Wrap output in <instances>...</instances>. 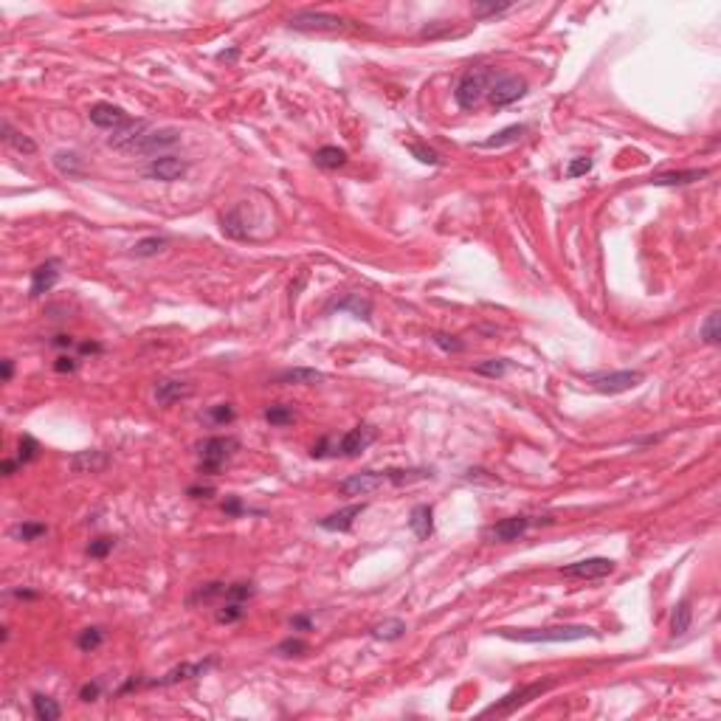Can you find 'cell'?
I'll return each mask as SVG.
<instances>
[{
    "instance_id": "cell-1",
    "label": "cell",
    "mask_w": 721,
    "mask_h": 721,
    "mask_svg": "<svg viewBox=\"0 0 721 721\" xmlns=\"http://www.w3.org/2000/svg\"><path fill=\"white\" fill-rule=\"evenodd\" d=\"M493 634H499L501 640H513V643H578V640H597L600 631L592 626H547V628H496Z\"/></svg>"
},
{
    "instance_id": "cell-2",
    "label": "cell",
    "mask_w": 721,
    "mask_h": 721,
    "mask_svg": "<svg viewBox=\"0 0 721 721\" xmlns=\"http://www.w3.org/2000/svg\"><path fill=\"white\" fill-rule=\"evenodd\" d=\"M496 76H499V73H496L493 68H487V65L468 68V71L460 76L457 88H454V99H457V105H460L463 110H477L482 102L487 99V93H490V88H493Z\"/></svg>"
},
{
    "instance_id": "cell-3",
    "label": "cell",
    "mask_w": 721,
    "mask_h": 721,
    "mask_svg": "<svg viewBox=\"0 0 721 721\" xmlns=\"http://www.w3.org/2000/svg\"><path fill=\"white\" fill-rule=\"evenodd\" d=\"M558 685V679H538V682H532V685H524V688H516V691H510L504 699H499L496 705H490V708H484V716H510V713H516L518 708H524V705H530L532 699H541L547 691H552Z\"/></svg>"
},
{
    "instance_id": "cell-4",
    "label": "cell",
    "mask_w": 721,
    "mask_h": 721,
    "mask_svg": "<svg viewBox=\"0 0 721 721\" xmlns=\"http://www.w3.org/2000/svg\"><path fill=\"white\" fill-rule=\"evenodd\" d=\"M240 448V443L234 437H206L203 443H198V454H201V474H220V468L232 460V454Z\"/></svg>"
},
{
    "instance_id": "cell-5",
    "label": "cell",
    "mask_w": 721,
    "mask_h": 721,
    "mask_svg": "<svg viewBox=\"0 0 721 721\" xmlns=\"http://www.w3.org/2000/svg\"><path fill=\"white\" fill-rule=\"evenodd\" d=\"M643 381H645V372H640V369H617V372L586 375V383L600 395H623V392L637 389Z\"/></svg>"
},
{
    "instance_id": "cell-6",
    "label": "cell",
    "mask_w": 721,
    "mask_h": 721,
    "mask_svg": "<svg viewBox=\"0 0 721 721\" xmlns=\"http://www.w3.org/2000/svg\"><path fill=\"white\" fill-rule=\"evenodd\" d=\"M524 96H527V82H524L521 76H516V73H499L496 82H493V88H490V93H487V102L499 110V107H507V105H513V102H518V99H524Z\"/></svg>"
},
{
    "instance_id": "cell-7",
    "label": "cell",
    "mask_w": 721,
    "mask_h": 721,
    "mask_svg": "<svg viewBox=\"0 0 721 721\" xmlns=\"http://www.w3.org/2000/svg\"><path fill=\"white\" fill-rule=\"evenodd\" d=\"M175 144H181V130L178 127H161V130H147L127 153L136 155H158L164 150H172Z\"/></svg>"
},
{
    "instance_id": "cell-8",
    "label": "cell",
    "mask_w": 721,
    "mask_h": 721,
    "mask_svg": "<svg viewBox=\"0 0 721 721\" xmlns=\"http://www.w3.org/2000/svg\"><path fill=\"white\" fill-rule=\"evenodd\" d=\"M350 20L338 17V14H327V11H296L287 25L293 31H338L344 28Z\"/></svg>"
},
{
    "instance_id": "cell-9",
    "label": "cell",
    "mask_w": 721,
    "mask_h": 721,
    "mask_svg": "<svg viewBox=\"0 0 721 721\" xmlns=\"http://www.w3.org/2000/svg\"><path fill=\"white\" fill-rule=\"evenodd\" d=\"M530 516H510V518H501L496 524H490L484 530V541L490 544H510V541H518L527 530H530Z\"/></svg>"
},
{
    "instance_id": "cell-10",
    "label": "cell",
    "mask_w": 721,
    "mask_h": 721,
    "mask_svg": "<svg viewBox=\"0 0 721 721\" xmlns=\"http://www.w3.org/2000/svg\"><path fill=\"white\" fill-rule=\"evenodd\" d=\"M617 569V564L612 558H583V561H575L569 566L561 569L564 578H578V580H600L606 575H612Z\"/></svg>"
},
{
    "instance_id": "cell-11",
    "label": "cell",
    "mask_w": 721,
    "mask_h": 721,
    "mask_svg": "<svg viewBox=\"0 0 721 721\" xmlns=\"http://www.w3.org/2000/svg\"><path fill=\"white\" fill-rule=\"evenodd\" d=\"M218 665V660H206V662H184V665H175L172 671H167L164 677L153 679L150 685L153 688H169V685H178V682H186V679H198V677H206L212 668Z\"/></svg>"
},
{
    "instance_id": "cell-12",
    "label": "cell",
    "mask_w": 721,
    "mask_h": 721,
    "mask_svg": "<svg viewBox=\"0 0 721 721\" xmlns=\"http://www.w3.org/2000/svg\"><path fill=\"white\" fill-rule=\"evenodd\" d=\"M88 119L96 124V127H102V130H121V127H127L133 119L121 110V107H116V105H110V102H96L90 110H88Z\"/></svg>"
},
{
    "instance_id": "cell-13",
    "label": "cell",
    "mask_w": 721,
    "mask_h": 721,
    "mask_svg": "<svg viewBox=\"0 0 721 721\" xmlns=\"http://www.w3.org/2000/svg\"><path fill=\"white\" fill-rule=\"evenodd\" d=\"M186 169H189L186 161H181V158H175V155H161V158H153V161H150V167L144 169V175L153 178V181L172 184V181H181V178L186 175Z\"/></svg>"
},
{
    "instance_id": "cell-14",
    "label": "cell",
    "mask_w": 721,
    "mask_h": 721,
    "mask_svg": "<svg viewBox=\"0 0 721 721\" xmlns=\"http://www.w3.org/2000/svg\"><path fill=\"white\" fill-rule=\"evenodd\" d=\"M372 443H375V429H372V426H355V429H350V431L338 440L335 451H338L341 457H358V454L367 451Z\"/></svg>"
},
{
    "instance_id": "cell-15",
    "label": "cell",
    "mask_w": 721,
    "mask_h": 721,
    "mask_svg": "<svg viewBox=\"0 0 721 721\" xmlns=\"http://www.w3.org/2000/svg\"><path fill=\"white\" fill-rule=\"evenodd\" d=\"M383 482H386V474H378V471L352 474V477L338 482V493H341V496H369V493L378 490Z\"/></svg>"
},
{
    "instance_id": "cell-16",
    "label": "cell",
    "mask_w": 721,
    "mask_h": 721,
    "mask_svg": "<svg viewBox=\"0 0 721 721\" xmlns=\"http://www.w3.org/2000/svg\"><path fill=\"white\" fill-rule=\"evenodd\" d=\"M56 282H59V259H45L42 265H37V268L31 270L28 296H31V299H40V296L48 293Z\"/></svg>"
},
{
    "instance_id": "cell-17",
    "label": "cell",
    "mask_w": 721,
    "mask_h": 721,
    "mask_svg": "<svg viewBox=\"0 0 721 721\" xmlns=\"http://www.w3.org/2000/svg\"><path fill=\"white\" fill-rule=\"evenodd\" d=\"M367 510V501H361V504H350V507H341V510H335V513H330L327 518H321L318 521V527L321 530H327V532H350L352 530V524H355V518H361V513Z\"/></svg>"
},
{
    "instance_id": "cell-18",
    "label": "cell",
    "mask_w": 721,
    "mask_h": 721,
    "mask_svg": "<svg viewBox=\"0 0 721 721\" xmlns=\"http://www.w3.org/2000/svg\"><path fill=\"white\" fill-rule=\"evenodd\" d=\"M155 403L158 406H172V403H178V400H184V398H189L192 395V386L186 383V381H175V378H164V381H158L155 383Z\"/></svg>"
},
{
    "instance_id": "cell-19",
    "label": "cell",
    "mask_w": 721,
    "mask_h": 721,
    "mask_svg": "<svg viewBox=\"0 0 721 721\" xmlns=\"http://www.w3.org/2000/svg\"><path fill=\"white\" fill-rule=\"evenodd\" d=\"M107 463H110V457L105 454V451H76L71 460H68V468L73 471V474H96V471H102V468H107Z\"/></svg>"
},
{
    "instance_id": "cell-20",
    "label": "cell",
    "mask_w": 721,
    "mask_h": 721,
    "mask_svg": "<svg viewBox=\"0 0 721 721\" xmlns=\"http://www.w3.org/2000/svg\"><path fill=\"white\" fill-rule=\"evenodd\" d=\"M352 313L355 318H364V321H369V316H372V304H369V299H364L361 293H347L344 299H335L333 304H327V313Z\"/></svg>"
},
{
    "instance_id": "cell-21",
    "label": "cell",
    "mask_w": 721,
    "mask_h": 721,
    "mask_svg": "<svg viewBox=\"0 0 721 721\" xmlns=\"http://www.w3.org/2000/svg\"><path fill=\"white\" fill-rule=\"evenodd\" d=\"M327 375L318 372V369H310V367H293V369H285L279 372L273 381L282 383V386H313V383H321Z\"/></svg>"
},
{
    "instance_id": "cell-22",
    "label": "cell",
    "mask_w": 721,
    "mask_h": 721,
    "mask_svg": "<svg viewBox=\"0 0 721 721\" xmlns=\"http://www.w3.org/2000/svg\"><path fill=\"white\" fill-rule=\"evenodd\" d=\"M409 527L417 535V541H429L434 535V507L431 504H417L409 513Z\"/></svg>"
},
{
    "instance_id": "cell-23",
    "label": "cell",
    "mask_w": 721,
    "mask_h": 721,
    "mask_svg": "<svg viewBox=\"0 0 721 721\" xmlns=\"http://www.w3.org/2000/svg\"><path fill=\"white\" fill-rule=\"evenodd\" d=\"M51 164H54V169H56L59 175H65V178H79V175H85V158H82L79 153H73V150H56V153L51 155Z\"/></svg>"
},
{
    "instance_id": "cell-24",
    "label": "cell",
    "mask_w": 721,
    "mask_h": 721,
    "mask_svg": "<svg viewBox=\"0 0 721 721\" xmlns=\"http://www.w3.org/2000/svg\"><path fill=\"white\" fill-rule=\"evenodd\" d=\"M524 133H527V127H524V124H510V127H504V130L493 133L490 138H484V141H479L477 147H479V150H501V147L518 144V141L524 138Z\"/></svg>"
},
{
    "instance_id": "cell-25",
    "label": "cell",
    "mask_w": 721,
    "mask_h": 721,
    "mask_svg": "<svg viewBox=\"0 0 721 721\" xmlns=\"http://www.w3.org/2000/svg\"><path fill=\"white\" fill-rule=\"evenodd\" d=\"M708 178V169H682V172H665V175H654L648 184L651 186H688Z\"/></svg>"
},
{
    "instance_id": "cell-26",
    "label": "cell",
    "mask_w": 721,
    "mask_h": 721,
    "mask_svg": "<svg viewBox=\"0 0 721 721\" xmlns=\"http://www.w3.org/2000/svg\"><path fill=\"white\" fill-rule=\"evenodd\" d=\"M0 133H3V141H6L11 150H17L20 155H34V153H37V144H34L25 133L14 130L8 119H3V121H0Z\"/></svg>"
},
{
    "instance_id": "cell-27",
    "label": "cell",
    "mask_w": 721,
    "mask_h": 721,
    "mask_svg": "<svg viewBox=\"0 0 721 721\" xmlns=\"http://www.w3.org/2000/svg\"><path fill=\"white\" fill-rule=\"evenodd\" d=\"M406 631H409V628H406V623H403L400 617H389V620H383V623H378V626L369 628V634H372L375 640H383V643H395V640H400Z\"/></svg>"
},
{
    "instance_id": "cell-28",
    "label": "cell",
    "mask_w": 721,
    "mask_h": 721,
    "mask_svg": "<svg viewBox=\"0 0 721 721\" xmlns=\"http://www.w3.org/2000/svg\"><path fill=\"white\" fill-rule=\"evenodd\" d=\"M691 620H693V606L691 600H679L674 614H671V637H685L688 628H691Z\"/></svg>"
},
{
    "instance_id": "cell-29",
    "label": "cell",
    "mask_w": 721,
    "mask_h": 721,
    "mask_svg": "<svg viewBox=\"0 0 721 721\" xmlns=\"http://www.w3.org/2000/svg\"><path fill=\"white\" fill-rule=\"evenodd\" d=\"M31 710L40 721H56L62 716V708L56 705V699L45 696V693H34L31 696Z\"/></svg>"
},
{
    "instance_id": "cell-30",
    "label": "cell",
    "mask_w": 721,
    "mask_h": 721,
    "mask_svg": "<svg viewBox=\"0 0 721 721\" xmlns=\"http://www.w3.org/2000/svg\"><path fill=\"white\" fill-rule=\"evenodd\" d=\"M313 161H316V167H321V169H338V167L347 164V153H344L341 147H321V150H316Z\"/></svg>"
},
{
    "instance_id": "cell-31",
    "label": "cell",
    "mask_w": 721,
    "mask_h": 721,
    "mask_svg": "<svg viewBox=\"0 0 721 721\" xmlns=\"http://www.w3.org/2000/svg\"><path fill=\"white\" fill-rule=\"evenodd\" d=\"M420 479H431V471H426V468H392V471H386V482H392V484H412V482Z\"/></svg>"
},
{
    "instance_id": "cell-32",
    "label": "cell",
    "mask_w": 721,
    "mask_h": 721,
    "mask_svg": "<svg viewBox=\"0 0 721 721\" xmlns=\"http://www.w3.org/2000/svg\"><path fill=\"white\" fill-rule=\"evenodd\" d=\"M102 643H105V631H102L99 626H88V628H82L79 637H76V648L85 651V654L96 651Z\"/></svg>"
},
{
    "instance_id": "cell-33",
    "label": "cell",
    "mask_w": 721,
    "mask_h": 721,
    "mask_svg": "<svg viewBox=\"0 0 721 721\" xmlns=\"http://www.w3.org/2000/svg\"><path fill=\"white\" fill-rule=\"evenodd\" d=\"M234 417H237V412L232 403H215L206 409V420L212 426H229V423H234Z\"/></svg>"
},
{
    "instance_id": "cell-34",
    "label": "cell",
    "mask_w": 721,
    "mask_h": 721,
    "mask_svg": "<svg viewBox=\"0 0 721 721\" xmlns=\"http://www.w3.org/2000/svg\"><path fill=\"white\" fill-rule=\"evenodd\" d=\"M265 420H268L270 426H290V423L296 420V412H293V406H287V403H276V406H268V409H265Z\"/></svg>"
},
{
    "instance_id": "cell-35",
    "label": "cell",
    "mask_w": 721,
    "mask_h": 721,
    "mask_svg": "<svg viewBox=\"0 0 721 721\" xmlns=\"http://www.w3.org/2000/svg\"><path fill=\"white\" fill-rule=\"evenodd\" d=\"M45 532H48V527L40 524V521H23V524L11 527V538H17V541H37Z\"/></svg>"
},
{
    "instance_id": "cell-36",
    "label": "cell",
    "mask_w": 721,
    "mask_h": 721,
    "mask_svg": "<svg viewBox=\"0 0 721 721\" xmlns=\"http://www.w3.org/2000/svg\"><path fill=\"white\" fill-rule=\"evenodd\" d=\"M510 369V361L507 358H487V361H479L474 367L477 375H484V378H504V372Z\"/></svg>"
},
{
    "instance_id": "cell-37",
    "label": "cell",
    "mask_w": 721,
    "mask_h": 721,
    "mask_svg": "<svg viewBox=\"0 0 721 721\" xmlns=\"http://www.w3.org/2000/svg\"><path fill=\"white\" fill-rule=\"evenodd\" d=\"M40 457V443L31 437V434H23L20 440H17V460L23 463V465H28V463H34Z\"/></svg>"
},
{
    "instance_id": "cell-38",
    "label": "cell",
    "mask_w": 721,
    "mask_h": 721,
    "mask_svg": "<svg viewBox=\"0 0 721 721\" xmlns=\"http://www.w3.org/2000/svg\"><path fill=\"white\" fill-rule=\"evenodd\" d=\"M167 237H144L133 245V256H155L167 248Z\"/></svg>"
},
{
    "instance_id": "cell-39",
    "label": "cell",
    "mask_w": 721,
    "mask_h": 721,
    "mask_svg": "<svg viewBox=\"0 0 721 721\" xmlns=\"http://www.w3.org/2000/svg\"><path fill=\"white\" fill-rule=\"evenodd\" d=\"M242 617H245V609H242V603H237V600H229V603L220 606L218 614H215V620L223 623V626H232V623H237Z\"/></svg>"
},
{
    "instance_id": "cell-40",
    "label": "cell",
    "mask_w": 721,
    "mask_h": 721,
    "mask_svg": "<svg viewBox=\"0 0 721 721\" xmlns=\"http://www.w3.org/2000/svg\"><path fill=\"white\" fill-rule=\"evenodd\" d=\"M699 335L705 344H719L721 341V330H719V313H710L705 318V324L699 327Z\"/></svg>"
},
{
    "instance_id": "cell-41",
    "label": "cell",
    "mask_w": 721,
    "mask_h": 721,
    "mask_svg": "<svg viewBox=\"0 0 721 721\" xmlns=\"http://www.w3.org/2000/svg\"><path fill=\"white\" fill-rule=\"evenodd\" d=\"M431 341H434V347H440L443 352H463V350H465V341L457 338V335H448V333H434Z\"/></svg>"
},
{
    "instance_id": "cell-42",
    "label": "cell",
    "mask_w": 721,
    "mask_h": 721,
    "mask_svg": "<svg viewBox=\"0 0 721 721\" xmlns=\"http://www.w3.org/2000/svg\"><path fill=\"white\" fill-rule=\"evenodd\" d=\"M276 654L279 657H302V654H307V643L296 640V637H287V640H282L276 645Z\"/></svg>"
},
{
    "instance_id": "cell-43",
    "label": "cell",
    "mask_w": 721,
    "mask_h": 721,
    "mask_svg": "<svg viewBox=\"0 0 721 721\" xmlns=\"http://www.w3.org/2000/svg\"><path fill=\"white\" fill-rule=\"evenodd\" d=\"M226 583H220V580H215V583H206V586H201L195 595H192V600L189 603H198V600H215L218 595H226Z\"/></svg>"
},
{
    "instance_id": "cell-44",
    "label": "cell",
    "mask_w": 721,
    "mask_h": 721,
    "mask_svg": "<svg viewBox=\"0 0 721 721\" xmlns=\"http://www.w3.org/2000/svg\"><path fill=\"white\" fill-rule=\"evenodd\" d=\"M256 595V586L254 583H232L229 589H226V600H237V603H242V600H248V597H254Z\"/></svg>"
},
{
    "instance_id": "cell-45",
    "label": "cell",
    "mask_w": 721,
    "mask_h": 721,
    "mask_svg": "<svg viewBox=\"0 0 721 721\" xmlns=\"http://www.w3.org/2000/svg\"><path fill=\"white\" fill-rule=\"evenodd\" d=\"M409 153H412L420 164H429V167H437V164H440V155H437L431 147H426V144H409Z\"/></svg>"
},
{
    "instance_id": "cell-46",
    "label": "cell",
    "mask_w": 721,
    "mask_h": 721,
    "mask_svg": "<svg viewBox=\"0 0 721 721\" xmlns=\"http://www.w3.org/2000/svg\"><path fill=\"white\" fill-rule=\"evenodd\" d=\"M592 167H595V161H592V158H586V155L572 158V161H569V167H566V178H580V175L592 172Z\"/></svg>"
},
{
    "instance_id": "cell-47",
    "label": "cell",
    "mask_w": 721,
    "mask_h": 721,
    "mask_svg": "<svg viewBox=\"0 0 721 721\" xmlns=\"http://www.w3.org/2000/svg\"><path fill=\"white\" fill-rule=\"evenodd\" d=\"M113 547H116V541L102 535V538H93V541L88 544V555H90V558H105V555H107Z\"/></svg>"
},
{
    "instance_id": "cell-48",
    "label": "cell",
    "mask_w": 721,
    "mask_h": 721,
    "mask_svg": "<svg viewBox=\"0 0 721 721\" xmlns=\"http://www.w3.org/2000/svg\"><path fill=\"white\" fill-rule=\"evenodd\" d=\"M510 8V3H477L474 6V17H496V14H501V11H507Z\"/></svg>"
},
{
    "instance_id": "cell-49",
    "label": "cell",
    "mask_w": 721,
    "mask_h": 721,
    "mask_svg": "<svg viewBox=\"0 0 721 721\" xmlns=\"http://www.w3.org/2000/svg\"><path fill=\"white\" fill-rule=\"evenodd\" d=\"M465 482H477V484H490V487H499L501 482L496 479L493 474H487L484 468H468L465 471Z\"/></svg>"
},
{
    "instance_id": "cell-50",
    "label": "cell",
    "mask_w": 721,
    "mask_h": 721,
    "mask_svg": "<svg viewBox=\"0 0 721 721\" xmlns=\"http://www.w3.org/2000/svg\"><path fill=\"white\" fill-rule=\"evenodd\" d=\"M76 367H79V358H73V355H59V358L54 361V372H59V375L76 372Z\"/></svg>"
},
{
    "instance_id": "cell-51",
    "label": "cell",
    "mask_w": 721,
    "mask_h": 721,
    "mask_svg": "<svg viewBox=\"0 0 721 721\" xmlns=\"http://www.w3.org/2000/svg\"><path fill=\"white\" fill-rule=\"evenodd\" d=\"M99 696H102V682H85L79 688V699L82 702H96Z\"/></svg>"
},
{
    "instance_id": "cell-52",
    "label": "cell",
    "mask_w": 721,
    "mask_h": 721,
    "mask_svg": "<svg viewBox=\"0 0 721 721\" xmlns=\"http://www.w3.org/2000/svg\"><path fill=\"white\" fill-rule=\"evenodd\" d=\"M76 350H79V355H99V352H105V347L99 341H79Z\"/></svg>"
},
{
    "instance_id": "cell-53",
    "label": "cell",
    "mask_w": 721,
    "mask_h": 721,
    "mask_svg": "<svg viewBox=\"0 0 721 721\" xmlns=\"http://www.w3.org/2000/svg\"><path fill=\"white\" fill-rule=\"evenodd\" d=\"M290 628H293V631H310V628H313V620H310L307 614H296V617L290 620Z\"/></svg>"
},
{
    "instance_id": "cell-54",
    "label": "cell",
    "mask_w": 721,
    "mask_h": 721,
    "mask_svg": "<svg viewBox=\"0 0 721 721\" xmlns=\"http://www.w3.org/2000/svg\"><path fill=\"white\" fill-rule=\"evenodd\" d=\"M223 513H226V516H240V513H245V507H242V501L237 496H232V499L223 504Z\"/></svg>"
},
{
    "instance_id": "cell-55",
    "label": "cell",
    "mask_w": 721,
    "mask_h": 721,
    "mask_svg": "<svg viewBox=\"0 0 721 721\" xmlns=\"http://www.w3.org/2000/svg\"><path fill=\"white\" fill-rule=\"evenodd\" d=\"M73 344H76V341H73L71 335H65V333H62V335H54V341H51V347H56V350H71Z\"/></svg>"
},
{
    "instance_id": "cell-56",
    "label": "cell",
    "mask_w": 721,
    "mask_h": 721,
    "mask_svg": "<svg viewBox=\"0 0 721 721\" xmlns=\"http://www.w3.org/2000/svg\"><path fill=\"white\" fill-rule=\"evenodd\" d=\"M186 493H189L192 499H209V496H212L215 490H212V487H198V484H195V487H189Z\"/></svg>"
},
{
    "instance_id": "cell-57",
    "label": "cell",
    "mask_w": 721,
    "mask_h": 721,
    "mask_svg": "<svg viewBox=\"0 0 721 721\" xmlns=\"http://www.w3.org/2000/svg\"><path fill=\"white\" fill-rule=\"evenodd\" d=\"M17 465H23L20 460H3V477H14Z\"/></svg>"
},
{
    "instance_id": "cell-58",
    "label": "cell",
    "mask_w": 721,
    "mask_h": 721,
    "mask_svg": "<svg viewBox=\"0 0 721 721\" xmlns=\"http://www.w3.org/2000/svg\"><path fill=\"white\" fill-rule=\"evenodd\" d=\"M11 375H14V361H11V358H3V381L8 383Z\"/></svg>"
},
{
    "instance_id": "cell-59",
    "label": "cell",
    "mask_w": 721,
    "mask_h": 721,
    "mask_svg": "<svg viewBox=\"0 0 721 721\" xmlns=\"http://www.w3.org/2000/svg\"><path fill=\"white\" fill-rule=\"evenodd\" d=\"M11 595L20 597V600H23V597H25V600H34V597H37V592H31V589H14Z\"/></svg>"
},
{
    "instance_id": "cell-60",
    "label": "cell",
    "mask_w": 721,
    "mask_h": 721,
    "mask_svg": "<svg viewBox=\"0 0 721 721\" xmlns=\"http://www.w3.org/2000/svg\"><path fill=\"white\" fill-rule=\"evenodd\" d=\"M218 59H229V62H234V59H237V48H229V51H220V54H218Z\"/></svg>"
}]
</instances>
